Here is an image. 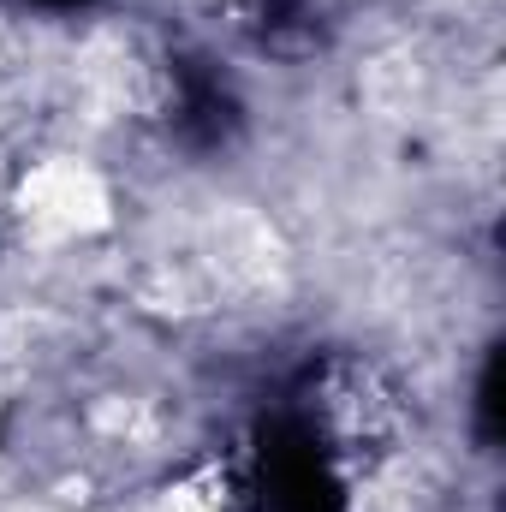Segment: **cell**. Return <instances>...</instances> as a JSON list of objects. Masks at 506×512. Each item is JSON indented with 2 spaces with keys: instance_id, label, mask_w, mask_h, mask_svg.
I'll return each mask as SVG.
<instances>
[{
  "instance_id": "6da1fadb",
  "label": "cell",
  "mask_w": 506,
  "mask_h": 512,
  "mask_svg": "<svg viewBox=\"0 0 506 512\" xmlns=\"http://www.w3.org/2000/svg\"><path fill=\"white\" fill-rule=\"evenodd\" d=\"M24 221L48 239H84L108 221V185L90 161L78 155H54L42 161L30 179H24V197H18Z\"/></svg>"
}]
</instances>
